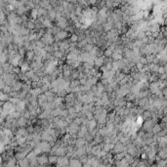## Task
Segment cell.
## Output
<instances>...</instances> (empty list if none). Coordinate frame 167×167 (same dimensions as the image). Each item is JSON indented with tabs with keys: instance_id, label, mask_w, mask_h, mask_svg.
I'll list each match as a JSON object with an SVG mask.
<instances>
[{
	"instance_id": "1",
	"label": "cell",
	"mask_w": 167,
	"mask_h": 167,
	"mask_svg": "<svg viewBox=\"0 0 167 167\" xmlns=\"http://www.w3.org/2000/svg\"><path fill=\"white\" fill-rule=\"evenodd\" d=\"M122 151H125V153H126V147L123 145V144H121V143L117 142L116 144H114L113 149H112V150H111L110 153L112 154V155H114V154H120V153H122ZM126 154H127V153H126Z\"/></svg>"
},
{
	"instance_id": "2",
	"label": "cell",
	"mask_w": 167,
	"mask_h": 167,
	"mask_svg": "<svg viewBox=\"0 0 167 167\" xmlns=\"http://www.w3.org/2000/svg\"><path fill=\"white\" fill-rule=\"evenodd\" d=\"M70 33L66 31H59L57 34L54 35V39H55V42H58V41H64L66 40L67 37H70Z\"/></svg>"
},
{
	"instance_id": "3",
	"label": "cell",
	"mask_w": 167,
	"mask_h": 167,
	"mask_svg": "<svg viewBox=\"0 0 167 167\" xmlns=\"http://www.w3.org/2000/svg\"><path fill=\"white\" fill-rule=\"evenodd\" d=\"M155 123L154 122L153 119H149V120H146L142 123V126H141V130H143L144 132H149L151 130V128L154 126Z\"/></svg>"
},
{
	"instance_id": "4",
	"label": "cell",
	"mask_w": 167,
	"mask_h": 167,
	"mask_svg": "<svg viewBox=\"0 0 167 167\" xmlns=\"http://www.w3.org/2000/svg\"><path fill=\"white\" fill-rule=\"evenodd\" d=\"M36 160H37L38 165H43V166L49 165L48 164V154H40L38 156H36Z\"/></svg>"
},
{
	"instance_id": "5",
	"label": "cell",
	"mask_w": 167,
	"mask_h": 167,
	"mask_svg": "<svg viewBox=\"0 0 167 167\" xmlns=\"http://www.w3.org/2000/svg\"><path fill=\"white\" fill-rule=\"evenodd\" d=\"M38 146H39V148L41 149V150H42V153H43V154H49L50 149L52 148L49 143L44 142V141H41L39 144H38Z\"/></svg>"
},
{
	"instance_id": "6",
	"label": "cell",
	"mask_w": 167,
	"mask_h": 167,
	"mask_svg": "<svg viewBox=\"0 0 167 167\" xmlns=\"http://www.w3.org/2000/svg\"><path fill=\"white\" fill-rule=\"evenodd\" d=\"M104 60H105V57L102 56V57H96L94 59V67L99 70L101 66H104Z\"/></svg>"
},
{
	"instance_id": "7",
	"label": "cell",
	"mask_w": 167,
	"mask_h": 167,
	"mask_svg": "<svg viewBox=\"0 0 167 167\" xmlns=\"http://www.w3.org/2000/svg\"><path fill=\"white\" fill-rule=\"evenodd\" d=\"M86 127H87V129H88V132L90 133V132H92L93 130L97 129L99 126H98V123H97L96 120H95V119H92V120H89V121H88Z\"/></svg>"
},
{
	"instance_id": "8",
	"label": "cell",
	"mask_w": 167,
	"mask_h": 167,
	"mask_svg": "<svg viewBox=\"0 0 167 167\" xmlns=\"http://www.w3.org/2000/svg\"><path fill=\"white\" fill-rule=\"evenodd\" d=\"M35 58V53L32 51V50H29V51H26V56H25V60H26L28 64H31V62L34 61Z\"/></svg>"
},
{
	"instance_id": "9",
	"label": "cell",
	"mask_w": 167,
	"mask_h": 167,
	"mask_svg": "<svg viewBox=\"0 0 167 167\" xmlns=\"http://www.w3.org/2000/svg\"><path fill=\"white\" fill-rule=\"evenodd\" d=\"M156 157L159 159H166L167 157V148H163V149H158L156 151Z\"/></svg>"
},
{
	"instance_id": "10",
	"label": "cell",
	"mask_w": 167,
	"mask_h": 167,
	"mask_svg": "<svg viewBox=\"0 0 167 167\" xmlns=\"http://www.w3.org/2000/svg\"><path fill=\"white\" fill-rule=\"evenodd\" d=\"M102 151V146L101 145H94L92 147V149H91V154L90 155H93V156H95L96 157L98 154H100Z\"/></svg>"
},
{
	"instance_id": "11",
	"label": "cell",
	"mask_w": 167,
	"mask_h": 167,
	"mask_svg": "<svg viewBox=\"0 0 167 167\" xmlns=\"http://www.w3.org/2000/svg\"><path fill=\"white\" fill-rule=\"evenodd\" d=\"M76 100V97L75 94L73 93H70V94H66V96L64 98V103H74V101Z\"/></svg>"
},
{
	"instance_id": "12",
	"label": "cell",
	"mask_w": 167,
	"mask_h": 167,
	"mask_svg": "<svg viewBox=\"0 0 167 167\" xmlns=\"http://www.w3.org/2000/svg\"><path fill=\"white\" fill-rule=\"evenodd\" d=\"M66 148L64 147V146H60L59 148L57 149V151H56V154H55V155L56 156H66Z\"/></svg>"
},
{
	"instance_id": "13",
	"label": "cell",
	"mask_w": 167,
	"mask_h": 167,
	"mask_svg": "<svg viewBox=\"0 0 167 167\" xmlns=\"http://www.w3.org/2000/svg\"><path fill=\"white\" fill-rule=\"evenodd\" d=\"M70 167H82V164L79 161L78 158H70Z\"/></svg>"
},
{
	"instance_id": "14",
	"label": "cell",
	"mask_w": 167,
	"mask_h": 167,
	"mask_svg": "<svg viewBox=\"0 0 167 167\" xmlns=\"http://www.w3.org/2000/svg\"><path fill=\"white\" fill-rule=\"evenodd\" d=\"M26 122H27V119L25 118L24 116H21V117L17 120L18 127L19 128H26Z\"/></svg>"
},
{
	"instance_id": "15",
	"label": "cell",
	"mask_w": 167,
	"mask_h": 167,
	"mask_svg": "<svg viewBox=\"0 0 167 167\" xmlns=\"http://www.w3.org/2000/svg\"><path fill=\"white\" fill-rule=\"evenodd\" d=\"M87 132H88V129L86 126H80L79 131L77 132L76 136H77V138H82V139H83V137L85 136V134H86Z\"/></svg>"
},
{
	"instance_id": "16",
	"label": "cell",
	"mask_w": 167,
	"mask_h": 167,
	"mask_svg": "<svg viewBox=\"0 0 167 167\" xmlns=\"http://www.w3.org/2000/svg\"><path fill=\"white\" fill-rule=\"evenodd\" d=\"M46 19H48L49 21H51V22H53V21H56V11H55L54 9H52V10L48 11V12H47Z\"/></svg>"
},
{
	"instance_id": "17",
	"label": "cell",
	"mask_w": 167,
	"mask_h": 167,
	"mask_svg": "<svg viewBox=\"0 0 167 167\" xmlns=\"http://www.w3.org/2000/svg\"><path fill=\"white\" fill-rule=\"evenodd\" d=\"M86 145L85 141L82 139V138H77L76 141H75V144H74V149H79V148H82L84 146Z\"/></svg>"
},
{
	"instance_id": "18",
	"label": "cell",
	"mask_w": 167,
	"mask_h": 167,
	"mask_svg": "<svg viewBox=\"0 0 167 167\" xmlns=\"http://www.w3.org/2000/svg\"><path fill=\"white\" fill-rule=\"evenodd\" d=\"M83 140L85 141L86 144H92L93 140H94V137H93L89 132H87V133L85 134V136L83 137Z\"/></svg>"
},
{
	"instance_id": "19",
	"label": "cell",
	"mask_w": 167,
	"mask_h": 167,
	"mask_svg": "<svg viewBox=\"0 0 167 167\" xmlns=\"http://www.w3.org/2000/svg\"><path fill=\"white\" fill-rule=\"evenodd\" d=\"M46 16H47V11L41 7H38L37 8V18H46Z\"/></svg>"
},
{
	"instance_id": "20",
	"label": "cell",
	"mask_w": 167,
	"mask_h": 167,
	"mask_svg": "<svg viewBox=\"0 0 167 167\" xmlns=\"http://www.w3.org/2000/svg\"><path fill=\"white\" fill-rule=\"evenodd\" d=\"M57 160H58V156L48 154V164L49 165H54V166H55V164L57 163Z\"/></svg>"
},
{
	"instance_id": "21",
	"label": "cell",
	"mask_w": 167,
	"mask_h": 167,
	"mask_svg": "<svg viewBox=\"0 0 167 167\" xmlns=\"http://www.w3.org/2000/svg\"><path fill=\"white\" fill-rule=\"evenodd\" d=\"M17 163L19 164L20 167H29V160L26 157L20 160V161H17Z\"/></svg>"
},
{
	"instance_id": "22",
	"label": "cell",
	"mask_w": 167,
	"mask_h": 167,
	"mask_svg": "<svg viewBox=\"0 0 167 167\" xmlns=\"http://www.w3.org/2000/svg\"><path fill=\"white\" fill-rule=\"evenodd\" d=\"M77 55H75L73 52H70L66 56V61H76L77 60Z\"/></svg>"
},
{
	"instance_id": "23",
	"label": "cell",
	"mask_w": 167,
	"mask_h": 167,
	"mask_svg": "<svg viewBox=\"0 0 167 167\" xmlns=\"http://www.w3.org/2000/svg\"><path fill=\"white\" fill-rule=\"evenodd\" d=\"M160 130H162V129H161V127H160L159 123H157V124H154V126H153V128H151L150 132L153 133V135H157L158 132L160 131Z\"/></svg>"
},
{
	"instance_id": "24",
	"label": "cell",
	"mask_w": 167,
	"mask_h": 167,
	"mask_svg": "<svg viewBox=\"0 0 167 167\" xmlns=\"http://www.w3.org/2000/svg\"><path fill=\"white\" fill-rule=\"evenodd\" d=\"M26 155L22 151H18V153H16V154H14V157H15V159L17 161H20V160H22L24 158H26Z\"/></svg>"
},
{
	"instance_id": "25",
	"label": "cell",
	"mask_w": 167,
	"mask_h": 167,
	"mask_svg": "<svg viewBox=\"0 0 167 167\" xmlns=\"http://www.w3.org/2000/svg\"><path fill=\"white\" fill-rule=\"evenodd\" d=\"M147 105H149V99L148 98H143V99L138 101V107L139 108H144Z\"/></svg>"
},
{
	"instance_id": "26",
	"label": "cell",
	"mask_w": 167,
	"mask_h": 167,
	"mask_svg": "<svg viewBox=\"0 0 167 167\" xmlns=\"http://www.w3.org/2000/svg\"><path fill=\"white\" fill-rule=\"evenodd\" d=\"M53 57L55 58L56 60H59V61H60V60H62L63 58H65L66 56H65L64 53L61 52V51H56V52L53 53Z\"/></svg>"
},
{
	"instance_id": "27",
	"label": "cell",
	"mask_w": 167,
	"mask_h": 167,
	"mask_svg": "<svg viewBox=\"0 0 167 167\" xmlns=\"http://www.w3.org/2000/svg\"><path fill=\"white\" fill-rule=\"evenodd\" d=\"M43 27L44 28H51V27H53L54 26V25H53V22H51V21H49L48 19H44L43 21Z\"/></svg>"
},
{
	"instance_id": "28",
	"label": "cell",
	"mask_w": 167,
	"mask_h": 167,
	"mask_svg": "<svg viewBox=\"0 0 167 167\" xmlns=\"http://www.w3.org/2000/svg\"><path fill=\"white\" fill-rule=\"evenodd\" d=\"M166 163H167L166 159H159V160L154 162V165L156 167H166Z\"/></svg>"
},
{
	"instance_id": "29",
	"label": "cell",
	"mask_w": 167,
	"mask_h": 167,
	"mask_svg": "<svg viewBox=\"0 0 167 167\" xmlns=\"http://www.w3.org/2000/svg\"><path fill=\"white\" fill-rule=\"evenodd\" d=\"M14 108V105L10 103V102H5L3 105H2V110H7V111H10Z\"/></svg>"
},
{
	"instance_id": "30",
	"label": "cell",
	"mask_w": 167,
	"mask_h": 167,
	"mask_svg": "<svg viewBox=\"0 0 167 167\" xmlns=\"http://www.w3.org/2000/svg\"><path fill=\"white\" fill-rule=\"evenodd\" d=\"M9 116L13 119V120H18V119L22 116V114L15 110V111H13V112H10V113H9Z\"/></svg>"
},
{
	"instance_id": "31",
	"label": "cell",
	"mask_w": 167,
	"mask_h": 167,
	"mask_svg": "<svg viewBox=\"0 0 167 167\" xmlns=\"http://www.w3.org/2000/svg\"><path fill=\"white\" fill-rule=\"evenodd\" d=\"M123 56L122 55H120V54H116V53H112V55H111V61L112 62H117V61H120V60H122Z\"/></svg>"
},
{
	"instance_id": "32",
	"label": "cell",
	"mask_w": 167,
	"mask_h": 167,
	"mask_svg": "<svg viewBox=\"0 0 167 167\" xmlns=\"http://www.w3.org/2000/svg\"><path fill=\"white\" fill-rule=\"evenodd\" d=\"M142 118H143L144 121L150 119L151 118V112H150L149 110H145V111H144V113L142 114Z\"/></svg>"
},
{
	"instance_id": "33",
	"label": "cell",
	"mask_w": 167,
	"mask_h": 167,
	"mask_svg": "<svg viewBox=\"0 0 167 167\" xmlns=\"http://www.w3.org/2000/svg\"><path fill=\"white\" fill-rule=\"evenodd\" d=\"M29 16H31V20H33L35 21L36 19H37V8H33L31 10V12H29Z\"/></svg>"
},
{
	"instance_id": "34",
	"label": "cell",
	"mask_w": 167,
	"mask_h": 167,
	"mask_svg": "<svg viewBox=\"0 0 167 167\" xmlns=\"http://www.w3.org/2000/svg\"><path fill=\"white\" fill-rule=\"evenodd\" d=\"M9 100H10L9 95H6V94H4V93H2L0 91V102L1 103H5V102H9Z\"/></svg>"
},
{
	"instance_id": "35",
	"label": "cell",
	"mask_w": 167,
	"mask_h": 167,
	"mask_svg": "<svg viewBox=\"0 0 167 167\" xmlns=\"http://www.w3.org/2000/svg\"><path fill=\"white\" fill-rule=\"evenodd\" d=\"M125 154L126 153L125 151H122V153H120V154H114L113 155V159L114 160H122L123 158L125 157Z\"/></svg>"
},
{
	"instance_id": "36",
	"label": "cell",
	"mask_w": 167,
	"mask_h": 167,
	"mask_svg": "<svg viewBox=\"0 0 167 167\" xmlns=\"http://www.w3.org/2000/svg\"><path fill=\"white\" fill-rule=\"evenodd\" d=\"M123 51H124V47H123L122 45H118V46H115L113 53H116V54H120V55H122Z\"/></svg>"
},
{
	"instance_id": "37",
	"label": "cell",
	"mask_w": 167,
	"mask_h": 167,
	"mask_svg": "<svg viewBox=\"0 0 167 167\" xmlns=\"http://www.w3.org/2000/svg\"><path fill=\"white\" fill-rule=\"evenodd\" d=\"M1 92L4 93V94H6V95H10V94L12 93V88H11V86L5 85L4 88L2 89V91H1Z\"/></svg>"
},
{
	"instance_id": "38",
	"label": "cell",
	"mask_w": 167,
	"mask_h": 167,
	"mask_svg": "<svg viewBox=\"0 0 167 167\" xmlns=\"http://www.w3.org/2000/svg\"><path fill=\"white\" fill-rule=\"evenodd\" d=\"M80 83H79L78 79H74V80H70V88H75V87H79Z\"/></svg>"
},
{
	"instance_id": "39",
	"label": "cell",
	"mask_w": 167,
	"mask_h": 167,
	"mask_svg": "<svg viewBox=\"0 0 167 167\" xmlns=\"http://www.w3.org/2000/svg\"><path fill=\"white\" fill-rule=\"evenodd\" d=\"M16 143H17V145L19 146V147H22V146H24L26 143V138H24V137L19 138V139L16 140Z\"/></svg>"
},
{
	"instance_id": "40",
	"label": "cell",
	"mask_w": 167,
	"mask_h": 167,
	"mask_svg": "<svg viewBox=\"0 0 167 167\" xmlns=\"http://www.w3.org/2000/svg\"><path fill=\"white\" fill-rule=\"evenodd\" d=\"M111 55H112V51L109 47L105 49V50H104V57L105 58H110Z\"/></svg>"
},
{
	"instance_id": "41",
	"label": "cell",
	"mask_w": 167,
	"mask_h": 167,
	"mask_svg": "<svg viewBox=\"0 0 167 167\" xmlns=\"http://www.w3.org/2000/svg\"><path fill=\"white\" fill-rule=\"evenodd\" d=\"M155 56H156V55H154V54H150V55H147V56H145L146 59H147V62H148V65L153 63L154 59L155 58Z\"/></svg>"
},
{
	"instance_id": "42",
	"label": "cell",
	"mask_w": 167,
	"mask_h": 167,
	"mask_svg": "<svg viewBox=\"0 0 167 167\" xmlns=\"http://www.w3.org/2000/svg\"><path fill=\"white\" fill-rule=\"evenodd\" d=\"M26 50L24 47H19V50H18V54L21 56V58H25L26 56Z\"/></svg>"
},
{
	"instance_id": "43",
	"label": "cell",
	"mask_w": 167,
	"mask_h": 167,
	"mask_svg": "<svg viewBox=\"0 0 167 167\" xmlns=\"http://www.w3.org/2000/svg\"><path fill=\"white\" fill-rule=\"evenodd\" d=\"M26 157L27 158V159H28L29 161H31V160H32V159H34V158H36V155H35V154L33 153V151H31L29 154H26Z\"/></svg>"
},
{
	"instance_id": "44",
	"label": "cell",
	"mask_w": 167,
	"mask_h": 167,
	"mask_svg": "<svg viewBox=\"0 0 167 167\" xmlns=\"http://www.w3.org/2000/svg\"><path fill=\"white\" fill-rule=\"evenodd\" d=\"M69 115V112H67V110L66 109H64V110H62V111H61V113H60V116L61 117H63V118L65 119Z\"/></svg>"
},
{
	"instance_id": "45",
	"label": "cell",
	"mask_w": 167,
	"mask_h": 167,
	"mask_svg": "<svg viewBox=\"0 0 167 167\" xmlns=\"http://www.w3.org/2000/svg\"><path fill=\"white\" fill-rule=\"evenodd\" d=\"M79 161L81 162V164H84V163L88 162V155H83V156H81V157H79Z\"/></svg>"
},
{
	"instance_id": "46",
	"label": "cell",
	"mask_w": 167,
	"mask_h": 167,
	"mask_svg": "<svg viewBox=\"0 0 167 167\" xmlns=\"http://www.w3.org/2000/svg\"><path fill=\"white\" fill-rule=\"evenodd\" d=\"M21 72H22V70H21V69H20L19 66H14L13 67V73L14 74L19 75Z\"/></svg>"
},
{
	"instance_id": "47",
	"label": "cell",
	"mask_w": 167,
	"mask_h": 167,
	"mask_svg": "<svg viewBox=\"0 0 167 167\" xmlns=\"http://www.w3.org/2000/svg\"><path fill=\"white\" fill-rule=\"evenodd\" d=\"M139 63H141L143 66H146V65H148V62H147V59H146L145 56H142L140 58V60H139Z\"/></svg>"
},
{
	"instance_id": "48",
	"label": "cell",
	"mask_w": 167,
	"mask_h": 167,
	"mask_svg": "<svg viewBox=\"0 0 167 167\" xmlns=\"http://www.w3.org/2000/svg\"><path fill=\"white\" fill-rule=\"evenodd\" d=\"M166 132H167V130L166 129H162V130H160V131L158 132V134H157V137H165L166 136Z\"/></svg>"
},
{
	"instance_id": "49",
	"label": "cell",
	"mask_w": 167,
	"mask_h": 167,
	"mask_svg": "<svg viewBox=\"0 0 167 167\" xmlns=\"http://www.w3.org/2000/svg\"><path fill=\"white\" fill-rule=\"evenodd\" d=\"M40 89H41V91H42V93H43V94L50 90L49 86H47V85H44V84L42 85V86H41V87H40Z\"/></svg>"
},
{
	"instance_id": "50",
	"label": "cell",
	"mask_w": 167,
	"mask_h": 167,
	"mask_svg": "<svg viewBox=\"0 0 167 167\" xmlns=\"http://www.w3.org/2000/svg\"><path fill=\"white\" fill-rule=\"evenodd\" d=\"M72 122L74 123V124H76V125H78V126H81V123H82V121H81V118L76 117L75 119H73V121H72Z\"/></svg>"
},
{
	"instance_id": "51",
	"label": "cell",
	"mask_w": 167,
	"mask_h": 167,
	"mask_svg": "<svg viewBox=\"0 0 167 167\" xmlns=\"http://www.w3.org/2000/svg\"><path fill=\"white\" fill-rule=\"evenodd\" d=\"M67 112H69V115H71V114H74V113H77L76 111H75L74 108L73 107H71L70 109H67Z\"/></svg>"
},
{
	"instance_id": "52",
	"label": "cell",
	"mask_w": 167,
	"mask_h": 167,
	"mask_svg": "<svg viewBox=\"0 0 167 167\" xmlns=\"http://www.w3.org/2000/svg\"><path fill=\"white\" fill-rule=\"evenodd\" d=\"M42 111H43V110H42V109H41V108H39V107L35 108V112H36V114H37V116H38V115H39Z\"/></svg>"
},
{
	"instance_id": "53",
	"label": "cell",
	"mask_w": 167,
	"mask_h": 167,
	"mask_svg": "<svg viewBox=\"0 0 167 167\" xmlns=\"http://www.w3.org/2000/svg\"><path fill=\"white\" fill-rule=\"evenodd\" d=\"M166 76H167V73H163V74H160V75H159V80H160V81L166 80Z\"/></svg>"
},
{
	"instance_id": "54",
	"label": "cell",
	"mask_w": 167,
	"mask_h": 167,
	"mask_svg": "<svg viewBox=\"0 0 167 167\" xmlns=\"http://www.w3.org/2000/svg\"><path fill=\"white\" fill-rule=\"evenodd\" d=\"M65 121H66V122L67 123V124H70V123L72 122V121H73V120H72V119L70 118V116H69V115H67V116H66V118H65Z\"/></svg>"
},
{
	"instance_id": "55",
	"label": "cell",
	"mask_w": 167,
	"mask_h": 167,
	"mask_svg": "<svg viewBox=\"0 0 167 167\" xmlns=\"http://www.w3.org/2000/svg\"><path fill=\"white\" fill-rule=\"evenodd\" d=\"M45 167H55L54 165H46Z\"/></svg>"
},
{
	"instance_id": "56",
	"label": "cell",
	"mask_w": 167,
	"mask_h": 167,
	"mask_svg": "<svg viewBox=\"0 0 167 167\" xmlns=\"http://www.w3.org/2000/svg\"><path fill=\"white\" fill-rule=\"evenodd\" d=\"M35 167H38V166H35Z\"/></svg>"
}]
</instances>
